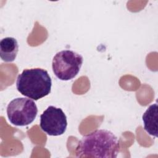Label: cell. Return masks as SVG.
Returning <instances> with one entry per match:
<instances>
[{
  "instance_id": "1",
  "label": "cell",
  "mask_w": 158,
  "mask_h": 158,
  "mask_svg": "<svg viewBox=\"0 0 158 158\" xmlns=\"http://www.w3.org/2000/svg\"><path fill=\"white\" fill-rule=\"evenodd\" d=\"M120 150L117 137L110 131L95 130L85 135L75 149L77 157L115 158Z\"/></svg>"
},
{
  "instance_id": "2",
  "label": "cell",
  "mask_w": 158,
  "mask_h": 158,
  "mask_svg": "<svg viewBox=\"0 0 158 158\" xmlns=\"http://www.w3.org/2000/svg\"><path fill=\"white\" fill-rule=\"evenodd\" d=\"M52 80L47 70L41 68L27 69L17 78L16 88L24 96L37 101L51 91Z\"/></svg>"
},
{
  "instance_id": "3",
  "label": "cell",
  "mask_w": 158,
  "mask_h": 158,
  "mask_svg": "<svg viewBox=\"0 0 158 158\" xmlns=\"http://www.w3.org/2000/svg\"><path fill=\"white\" fill-rule=\"evenodd\" d=\"M83 57L71 50H63L56 54L52 68L57 78L63 81L73 79L78 73L83 64Z\"/></svg>"
},
{
  "instance_id": "4",
  "label": "cell",
  "mask_w": 158,
  "mask_h": 158,
  "mask_svg": "<svg viewBox=\"0 0 158 158\" xmlns=\"http://www.w3.org/2000/svg\"><path fill=\"white\" fill-rule=\"evenodd\" d=\"M37 114V106L30 98H15L9 103L7 107L8 119L15 126L28 125L34 121Z\"/></svg>"
},
{
  "instance_id": "5",
  "label": "cell",
  "mask_w": 158,
  "mask_h": 158,
  "mask_svg": "<svg viewBox=\"0 0 158 158\" xmlns=\"http://www.w3.org/2000/svg\"><path fill=\"white\" fill-rule=\"evenodd\" d=\"M40 127L49 136H59L67 127V117L60 108L50 106L40 115Z\"/></svg>"
},
{
  "instance_id": "6",
  "label": "cell",
  "mask_w": 158,
  "mask_h": 158,
  "mask_svg": "<svg viewBox=\"0 0 158 158\" xmlns=\"http://www.w3.org/2000/svg\"><path fill=\"white\" fill-rule=\"evenodd\" d=\"M144 128L151 136L157 137L158 106L157 103L149 106L142 117Z\"/></svg>"
},
{
  "instance_id": "7",
  "label": "cell",
  "mask_w": 158,
  "mask_h": 158,
  "mask_svg": "<svg viewBox=\"0 0 158 158\" xmlns=\"http://www.w3.org/2000/svg\"><path fill=\"white\" fill-rule=\"evenodd\" d=\"M19 51V44L15 38L6 37L0 41V56L6 62L14 61Z\"/></svg>"
}]
</instances>
